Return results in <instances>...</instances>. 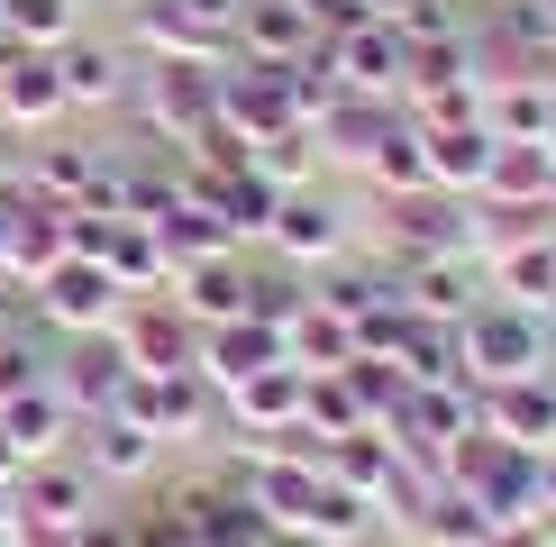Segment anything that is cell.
Listing matches in <instances>:
<instances>
[{"mask_svg":"<svg viewBox=\"0 0 556 547\" xmlns=\"http://www.w3.org/2000/svg\"><path fill=\"white\" fill-rule=\"evenodd\" d=\"M46 365H55V347H46L37 329H10V338H0V402L37 393V383H46Z\"/></svg>","mask_w":556,"mask_h":547,"instance_id":"83f0119b","label":"cell"},{"mask_svg":"<svg viewBox=\"0 0 556 547\" xmlns=\"http://www.w3.org/2000/svg\"><path fill=\"white\" fill-rule=\"evenodd\" d=\"M301 402H311V374L283 356V365H265L256 383H238V393H219L228 410V429H238V447H256V438H283V429H301Z\"/></svg>","mask_w":556,"mask_h":547,"instance_id":"8fae6325","label":"cell"},{"mask_svg":"<svg viewBox=\"0 0 556 547\" xmlns=\"http://www.w3.org/2000/svg\"><path fill=\"white\" fill-rule=\"evenodd\" d=\"M547 211H556V192H547Z\"/></svg>","mask_w":556,"mask_h":547,"instance_id":"d6a6232c","label":"cell"},{"mask_svg":"<svg viewBox=\"0 0 556 547\" xmlns=\"http://www.w3.org/2000/svg\"><path fill=\"white\" fill-rule=\"evenodd\" d=\"M456 10H475V0H456Z\"/></svg>","mask_w":556,"mask_h":547,"instance_id":"1f68e13d","label":"cell"},{"mask_svg":"<svg viewBox=\"0 0 556 547\" xmlns=\"http://www.w3.org/2000/svg\"><path fill=\"white\" fill-rule=\"evenodd\" d=\"M466 228H475V201L456 192H402L383 201V256L392 265H429V256H466Z\"/></svg>","mask_w":556,"mask_h":547,"instance_id":"277c9868","label":"cell"},{"mask_svg":"<svg viewBox=\"0 0 556 547\" xmlns=\"http://www.w3.org/2000/svg\"><path fill=\"white\" fill-rule=\"evenodd\" d=\"M265 246H274V265L319 274V265H338V256H346V211L319 192V182H311V192H283V201H274Z\"/></svg>","mask_w":556,"mask_h":547,"instance_id":"8992f818","label":"cell"},{"mask_svg":"<svg viewBox=\"0 0 556 547\" xmlns=\"http://www.w3.org/2000/svg\"><path fill=\"white\" fill-rule=\"evenodd\" d=\"M228 46H238L247 64H301L311 46H329V37H319V18L301 10V0H247Z\"/></svg>","mask_w":556,"mask_h":547,"instance_id":"2e32d148","label":"cell"},{"mask_svg":"<svg viewBox=\"0 0 556 547\" xmlns=\"http://www.w3.org/2000/svg\"><path fill=\"white\" fill-rule=\"evenodd\" d=\"M64 547H137V520H128V511H91Z\"/></svg>","mask_w":556,"mask_h":547,"instance_id":"f546056e","label":"cell"},{"mask_svg":"<svg viewBox=\"0 0 556 547\" xmlns=\"http://www.w3.org/2000/svg\"><path fill=\"white\" fill-rule=\"evenodd\" d=\"M483 283H493L502 302L556 319V238H529V246H511V256H493V265H483Z\"/></svg>","mask_w":556,"mask_h":547,"instance_id":"603a6c76","label":"cell"},{"mask_svg":"<svg viewBox=\"0 0 556 547\" xmlns=\"http://www.w3.org/2000/svg\"><path fill=\"white\" fill-rule=\"evenodd\" d=\"M247 174L274 182V192H311V182L329 174V155H319L311 128H274V137H256V147H247Z\"/></svg>","mask_w":556,"mask_h":547,"instance_id":"cb8c5ba5","label":"cell"},{"mask_svg":"<svg viewBox=\"0 0 556 547\" xmlns=\"http://www.w3.org/2000/svg\"><path fill=\"white\" fill-rule=\"evenodd\" d=\"M392 128H402V101H375V91H338V110H329L311 137H319V155H329V165H356V174H365V155H375Z\"/></svg>","mask_w":556,"mask_h":547,"instance_id":"ac0fdd59","label":"cell"},{"mask_svg":"<svg viewBox=\"0 0 556 547\" xmlns=\"http://www.w3.org/2000/svg\"><path fill=\"white\" fill-rule=\"evenodd\" d=\"M55 82H64V110H119L137 91L128 37H64L55 46Z\"/></svg>","mask_w":556,"mask_h":547,"instance_id":"9c48e42d","label":"cell"},{"mask_svg":"<svg viewBox=\"0 0 556 547\" xmlns=\"http://www.w3.org/2000/svg\"><path fill=\"white\" fill-rule=\"evenodd\" d=\"M101 511V484L83 474V456L64 447V456H46V466L18 474V520H37V530H55V538H74L83 520Z\"/></svg>","mask_w":556,"mask_h":547,"instance_id":"30bf717a","label":"cell"},{"mask_svg":"<svg viewBox=\"0 0 556 547\" xmlns=\"http://www.w3.org/2000/svg\"><path fill=\"white\" fill-rule=\"evenodd\" d=\"M46 383H55V402L74 410V429L83 420H101L110 402H119V383H128V356H119V338H55V365H46Z\"/></svg>","mask_w":556,"mask_h":547,"instance_id":"52a82bcc","label":"cell"},{"mask_svg":"<svg viewBox=\"0 0 556 547\" xmlns=\"http://www.w3.org/2000/svg\"><path fill=\"white\" fill-rule=\"evenodd\" d=\"M219 74L228 55H165V64H137V128L155 137V147H192L201 128H219Z\"/></svg>","mask_w":556,"mask_h":547,"instance_id":"7a4b0ae2","label":"cell"},{"mask_svg":"<svg viewBox=\"0 0 556 547\" xmlns=\"http://www.w3.org/2000/svg\"><path fill=\"white\" fill-rule=\"evenodd\" d=\"M547 155H556V110H547Z\"/></svg>","mask_w":556,"mask_h":547,"instance_id":"4dcf8cb0","label":"cell"},{"mask_svg":"<svg viewBox=\"0 0 556 547\" xmlns=\"http://www.w3.org/2000/svg\"><path fill=\"white\" fill-rule=\"evenodd\" d=\"M74 456H83V474L91 484H147L155 466H165V438H147L137 420H119V410H101V420H83L74 429Z\"/></svg>","mask_w":556,"mask_h":547,"instance_id":"7c38bea8","label":"cell"},{"mask_svg":"<svg viewBox=\"0 0 556 547\" xmlns=\"http://www.w3.org/2000/svg\"><path fill=\"white\" fill-rule=\"evenodd\" d=\"M483 429L511 438L529 456L556 447V374H520V383H483Z\"/></svg>","mask_w":556,"mask_h":547,"instance_id":"5bb4252c","label":"cell"},{"mask_svg":"<svg viewBox=\"0 0 556 547\" xmlns=\"http://www.w3.org/2000/svg\"><path fill=\"white\" fill-rule=\"evenodd\" d=\"M556 192V155L539 137H493V174H483L475 201H511V211H547Z\"/></svg>","mask_w":556,"mask_h":547,"instance_id":"ffe728a7","label":"cell"},{"mask_svg":"<svg viewBox=\"0 0 556 547\" xmlns=\"http://www.w3.org/2000/svg\"><path fill=\"white\" fill-rule=\"evenodd\" d=\"M165 302L192 319V329H228V319H247V265H238V256L182 265L174 283H165Z\"/></svg>","mask_w":556,"mask_h":547,"instance_id":"d6986e66","label":"cell"},{"mask_svg":"<svg viewBox=\"0 0 556 547\" xmlns=\"http://www.w3.org/2000/svg\"><path fill=\"white\" fill-rule=\"evenodd\" d=\"M483 265L475 256H429V265H402V302H410V319H438V329H456L475 302H483Z\"/></svg>","mask_w":556,"mask_h":547,"instance_id":"e0dca14e","label":"cell"},{"mask_svg":"<svg viewBox=\"0 0 556 547\" xmlns=\"http://www.w3.org/2000/svg\"><path fill=\"white\" fill-rule=\"evenodd\" d=\"M265 365H283V329H274V319H228V329H201V365H192V374L211 383V393H238V383H256Z\"/></svg>","mask_w":556,"mask_h":547,"instance_id":"4fadbf2b","label":"cell"},{"mask_svg":"<svg viewBox=\"0 0 556 547\" xmlns=\"http://www.w3.org/2000/svg\"><path fill=\"white\" fill-rule=\"evenodd\" d=\"M28 310H37V329H55V338H101V329H119L128 292L110 283V265L55 256V265H46V283L28 292Z\"/></svg>","mask_w":556,"mask_h":547,"instance_id":"3957f363","label":"cell"},{"mask_svg":"<svg viewBox=\"0 0 556 547\" xmlns=\"http://www.w3.org/2000/svg\"><path fill=\"white\" fill-rule=\"evenodd\" d=\"M165 10H174L201 46H228V37H238V10H247V0H165ZM228 55H238V46H228Z\"/></svg>","mask_w":556,"mask_h":547,"instance_id":"f1b7e54d","label":"cell"},{"mask_svg":"<svg viewBox=\"0 0 556 547\" xmlns=\"http://www.w3.org/2000/svg\"><path fill=\"white\" fill-rule=\"evenodd\" d=\"M547 110H556V82H539V74L483 82V128H493V137H539V147H547Z\"/></svg>","mask_w":556,"mask_h":547,"instance_id":"7402d4cb","label":"cell"},{"mask_svg":"<svg viewBox=\"0 0 556 547\" xmlns=\"http://www.w3.org/2000/svg\"><path fill=\"white\" fill-rule=\"evenodd\" d=\"M456 365H466V383H520V374H547V365H556V319L502 302V292H483V302L456 319Z\"/></svg>","mask_w":556,"mask_h":547,"instance_id":"6da1fadb","label":"cell"},{"mask_svg":"<svg viewBox=\"0 0 556 547\" xmlns=\"http://www.w3.org/2000/svg\"><path fill=\"white\" fill-rule=\"evenodd\" d=\"M64 110V82H55V55H10L0 64V137H46Z\"/></svg>","mask_w":556,"mask_h":547,"instance_id":"9a60e30c","label":"cell"},{"mask_svg":"<svg viewBox=\"0 0 556 547\" xmlns=\"http://www.w3.org/2000/svg\"><path fill=\"white\" fill-rule=\"evenodd\" d=\"M329 74L338 91H375V101H402L410 91V37L392 18H365V28L329 37Z\"/></svg>","mask_w":556,"mask_h":547,"instance_id":"ba28073f","label":"cell"},{"mask_svg":"<svg viewBox=\"0 0 556 547\" xmlns=\"http://www.w3.org/2000/svg\"><path fill=\"white\" fill-rule=\"evenodd\" d=\"M420 147H429V182H438V192H456V201L483 192V174H493V128H483V119H466V128H420Z\"/></svg>","mask_w":556,"mask_h":547,"instance_id":"44dd1931","label":"cell"},{"mask_svg":"<svg viewBox=\"0 0 556 547\" xmlns=\"http://www.w3.org/2000/svg\"><path fill=\"white\" fill-rule=\"evenodd\" d=\"M283 356L301 365V374H329V365H346V356H356V338H346V319L311 292V302L283 319Z\"/></svg>","mask_w":556,"mask_h":547,"instance_id":"d4e9b609","label":"cell"},{"mask_svg":"<svg viewBox=\"0 0 556 547\" xmlns=\"http://www.w3.org/2000/svg\"><path fill=\"white\" fill-rule=\"evenodd\" d=\"M0 37L18 55H55L64 37H83V0H0Z\"/></svg>","mask_w":556,"mask_h":547,"instance_id":"484cf974","label":"cell"},{"mask_svg":"<svg viewBox=\"0 0 556 547\" xmlns=\"http://www.w3.org/2000/svg\"><path fill=\"white\" fill-rule=\"evenodd\" d=\"M119 356H128V374H192L201 365V329L182 319L165 292H137V302L119 310Z\"/></svg>","mask_w":556,"mask_h":547,"instance_id":"5b68a950","label":"cell"},{"mask_svg":"<svg viewBox=\"0 0 556 547\" xmlns=\"http://www.w3.org/2000/svg\"><path fill=\"white\" fill-rule=\"evenodd\" d=\"M365 182H375V201H402V192H429V147H420V128H392L375 155H365Z\"/></svg>","mask_w":556,"mask_h":547,"instance_id":"4316f807","label":"cell"}]
</instances>
